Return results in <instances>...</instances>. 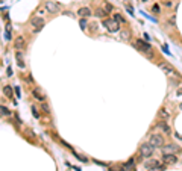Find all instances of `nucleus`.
Instances as JSON below:
<instances>
[{
    "label": "nucleus",
    "instance_id": "nucleus-1",
    "mask_svg": "<svg viewBox=\"0 0 182 171\" xmlns=\"http://www.w3.org/2000/svg\"><path fill=\"white\" fill-rule=\"evenodd\" d=\"M103 26H105L109 32H112V34H115V32L120 30V24H118V21H115L114 18H106V20H103Z\"/></svg>",
    "mask_w": 182,
    "mask_h": 171
},
{
    "label": "nucleus",
    "instance_id": "nucleus-2",
    "mask_svg": "<svg viewBox=\"0 0 182 171\" xmlns=\"http://www.w3.org/2000/svg\"><path fill=\"white\" fill-rule=\"evenodd\" d=\"M46 21L44 18H41V17H34V18H31V26H32V29H34V32H40L43 27H44Z\"/></svg>",
    "mask_w": 182,
    "mask_h": 171
},
{
    "label": "nucleus",
    "instance_id": "nucleus-3",
    "mask_svg": "<svg viewBox=\"0 0 182 171\" xmlns=\"http://www.w3.org/2000/svg\"><path fill=\"white\" fill-rule=\"evenodd\" d=\"M149 142H150L155 148H156V147H162V145H164V136L159 135V133H153V135H150Z\"/></svg>",
    "mask_w": 182,
    "mask_h": 171
},
{
    "label": "nucleus",
    "instance_id": "nucleus-4",
    "mask_svg": "<svg viewBox=\"0 0 182 171\" xmlns=\"http://www.w3.org/2000/svg\"><path fill=\"white\" fill-rule=\"evenodd\" d=\"M153 145L149 142V144H143L141 147H140V155L143 156V158H150L152 156V153H153Z\"/></svg>",
    "mask_w": 182,
    "mask_h": 171
},
{
    "label": "nucleus",
    "instance_id": "nucleus-5",
    "mask_svg": "<svg viewBox=\"0 0 182 171\" xmlns=\"http://www.w3.org/2000/svg\"><path fill=\"white\" fill-rule=\"evenodd\" d=\"M159 68H161V70H162V71H164L167 76H176V74H178V71H176V70H175V68H173L170 64H167V62H164V64H159Z\"/></svg>",
    "mask_w": 182,
    "mask_h": 171
},
{
    "label": "nucleus",
    "instance_id": "nucleus-6",
    "mask_svg": "<svg viewBox=\"0 0 182 171\" xmlns=\"http://www.w3.org/2000/svg\"><path fill=\"white\" fill-rule=\"evenodd\" d=\"M135 44L140 52H143V53H146V55H150V44L149 43H146V41H143V40H136Z\"/></svg>",
    "mask_w": 182,
    "mask_h": 171
},
{
    "label": "nucleus",
    "instance_id": "nucleus-7",
    "mask_svg": "<svg viewBox=\"0 0 182 171\" xmlns=\"http://www.w3.org/2000/svg\"><path fill=\"white\" fill-rule=\"evenodd\" d=\"M162 162L167 164V165H173V164L178 162V158H176V155H173V153H164Z\"/></svg>",
    "mask_w": 182,
    "mask_h": 171
},
{
    "label": "nucleus",
    "instance_id": "nucleus-8",
    "mask_svg": "<svg viewBox=\"0 0 182 171\" xmlns=\"http://www.w3.org/2000/svg\"><path fill=\"white\" fill-rule=\"evenodd\" d=\"M46 11L47 12H50V14H55V12H58L59 11V5L58 3H55V2H50V0H47L46 2Z\"/></svg>",
    "mask_w": 182,
    "mask_h": 171
},
{
    "label": "nucleus",
    "instance_id": "nucleus-9",
    "mask_svg": "<svg viewBox=\"0 0 182 171\" xmlns=\"http://www.w3.org/2000/svg\"><path fill=\"white\" fill-rule=\"evenodd\" d=\"M32 95H34V97H35L38 102H41V103H43V102H46L44 94H43V92H41L38 88H34V89H32Z\"/></svg>",
    "mask_w": 182,
    "mask_h": 171
},
{
    "label": "nucleus",
    "instance_id": "nucleus-10",
    "mask_svg": "<svg viewBox=\"0 0 182 171\" xmlns=\"http://www.w3.org/2000/svg\"><path fill=\"white\" fill-rule=\"evenodd\" d=\"M15 47L18 48V50H23L24 47H26V40H24V37H17V40H15Z\"/></svg>",
    "mask_w": 182,
    "mask_h": 171
},
{
    "label": "nucleus",
    "instance_id": "nucleus-11",
    "mask_svg": "<svg viewBox=\"0 0 182 171\" xmlns=\"http://www.w3.org/2000/svg\"><path fill=\"white\" fill-rule=\"evenodd\" d=\"M156 167H161L158 161H155V159H149V161H146V170L147 171L152 170V168H156Z\"/></svg>",
    "mask_w": 182,
    "mask_h": 171
},
{
    "label": "nucleus",
    "instance_id": "nucleus-12",
    "mask_svg": "<svg viewBox=\"0 0 182 171\" xmlns=\"http://www.w3.org/2000/svg\"><path fill=\"white\" fill-rule=\"evenodd\" d=\"M156 127L159 129V130H162V132H166L167 135H169V133L172 132V130H170V126L167 124V121H159V123L156 124Z\"/></svg>",
    "mask_w": 182,
    "mask_h": 171
},
{
    "label": "nucleus",
    "instance_id": "nucleus-13",
    "mask_svg": "<svg viewBox=\"0 0 182 171\" xmlns=\"http://www.w3.org/2000/svg\"><path fill=\"white\" fill-rule=\"evenodd\" d=\"M78 14H79V17H82V18H87V17H90L91 15V9L90 8H79V11H78Z\"/></svg>",
    "mask_w": 182,
    "mask_h": 171
},
{
    "label": "nucleus",
    "instance_id": "nucleus-14",
    "mask_svg": "<svg viewBox=\"0 0 182 171\" xmlns=\"http://www.w3.org/2000/svg\"><path fill=\"white\" fill-rule=\"evenodd\" d=\"M179 147L178 145H175V144H167V145H164V153H173V151H176Z\"/></svg>",
    "mask_w": 182,
    "mask_h": 171
},
{
    "label": "nucleus",
    "instance_id": "nucleus-15",
    "mask_svg": "<svg viewBox=\"0 0 182 171\" xmlns=\"http://www.w3.org/2000/svg\"><path fill=\"white\" fill-rule=\"evenodd\" d=\"M15 58H17V64H18V67H20V68H24V62H23V55H21V52H17Z\"/></svg>",
    "mask_w": 182,
    "mask_h": 171
},
{
    "label": "nucleus",
    "instance_id": "nucleus-16",
    "mask_svg": "<svg viewBox=\"0 0 182 171\" xmlns=\"http://www.w3.org/2000/svg\"><path fill=\"white\" fill-rule=\"evenodd\" d=\"M123 170L125 171H132L134 170V159H129V162H126L123 165Z\"/></svg>",
    "mask_w": 182,
    "mask_h": 171
},
{
    "label": "nucleus",
    "instance_id": "nucleus-17",
    "mask_svg": "<svg viewBox=\"0 0 182 171\" xmlns=\"http://www.w3.org/2000/svg\"><path fill=\"white\" fill-rule=\"evenodd\" d=\"M3 92H5V95H6V97L12 98V89H11V86H9V85L3 86Z\"/></svg>",
    "mask_w": 182,
    "mask_h": 171
},
{
    "label": "nucleus",
    "instance_id": "nucleus-18",
    "mask_svg": "<svg viewBox=\"0 0 182 171\" xmlns=\"http://www.w3.org/2000/svg\"><path fill=\"white\" fill-rule=\"evenodd\" d=\"M114 20H115V21H118V23H122V24H125V23H126V20H125L120 14H115V15H114Z\"/></svg>",
    "mask_w": 182,
    "mask_h": 171
},
{
    "label": "nucleus",
    "instance_id": "nucleus-19",
    "mask_svg": "<svg viewBox=\"0 0 182 171\" xmlns=\"http://www.w3.org/2000/svg\"><path fill=\"white\" fill-rule=\"evenodd\" d=\"M41 109L44 111V114H50V108H49V105H47V103H44V102L41 103Z\"/></svg>",
    "mask_w": 182,
    "mask_h": 171
},
{
    "label": "nucleus",
    "instance_id": "nucleus-20",
    "mask_svg": "<svg viewBox=\"0 0 182 171\" xmlns=\"http://www.w3.org/2000/svg\"><path fill=\"white\" fill-rule=\"evenodd\" d=\"M96 15H97V17H106L108 12H106V11H102V9H97V11H96Z\"/></svg>",
    "mask_w": 182,
    "mask_h": 171
},
{
    "label": "nucleus",
    "instance_id": "nucleus-21",
    "mask_svg": "<svg viewBox=\"0 0 182 171\" xmlns=\"http://www.w3.org/2000/svg\"><path fill=\"white\" fill-rule=\"evenodd\" d=\"M103 11H106V12H111V11H112V6H111L109 3H106V2H105V3H103Z\"/></svg>",
    "mask_w": 182,
    "mask_h": 171
},
{
    "label": "nucleus",
    "instance_id": "nucleus-22",
    "mask_svg": "<svg viewBox=\"0 0 182 171\" xmlns=\"http://www.w3.org/2000/svg\"><path fill=\"white\" fill-rule=\"evenodd\" d=\"M120 37H122V40H129V34L126 30H122L120 32Z\"/></svg>",
    "mask_w": 182,
    "mask_h": 171
},
{
    "label": "nucleus",
    "instance_id": "nucleus-23",
    "mask_svg": "<svg viewBox=\"0 0 182 171\" xmlns=\"http://www.w3.org/2000/svg\"><path fill=\"white\" fill-rule=\"evenodd\" d=\"M9 114H11V111L6 106H2V115H9Z\"/></svg>",
    "mask_w": 182,
    "mask_h": 171
},
{
    "label": "nucleus",
    "instance_id": "nucleus-24",
    "mask_svg": "<svg viewBox=\"0 0 182 171\" xmlns=\"http://www.w3.org/2000/svg\"><path fill=\"white\" fill-rule=\"evenodd\" d=\"M32 114H34L35 118H40V112H38V109H37L35 106H32Z\"/></svg>",
    "mask_w": 182,
    "mask_h": 171
},
{
    "label": "nucleus",
    "instance_id": "nucleus-25",
    "mask_svg": "<svg viewBox=\"0 0 182 171\" xmlns=\"http://www.w3.org/2000/svg\"><path fill=\"white\" fill-rule=\"evenodd\" d=\"M159 115L164 117V118H169V112H167L166 109H161V111H159Z\"/></svg>",
    "mask_w": 182,
    "mask_h": 171
},
{
    "label": "nucleus",
    "instance_id": "nucleus-26",
    "mask_svg": "<svg viewBox=\"0 0 182 171\" xmlns=\"http://www.w3.org/2000/svg\"><path fill=\"white\" fill-rule=\"evenodd\" d=\"M81 27L82 29H87V20H84V18L81 20Z\"/></svg>",
    "mask_w": 182,
    "mask_h": 171
},
{
    "label": "nucleus",
    "instance_id": "nucleus-27",
    "mask_svg": "<svg viewBox=\"0 0 182 171\" xmlns=\"http://www.w3.org/2000/svg\"><path fill=\"white\" fill-rule=\"evenodd\" d=\"M5 38H6V40H11V30H9V29L5 32Z\"/></svg>",
    "mask_w": 182,
    "mask_h": 171
},
{
    "label": "nucleus",
    "instance_id": "nucleus-28",
    "mask_svg": "<svg viewBox=\"0 0 182 171\" xmlns=\"http://www.w3.org/2000/svg\"><path fill=\"white\" fill-rule=\"evenodd\" d=\"M176 94H178L179 97H182V86H181V88H178V89H176Z\"/></svg>",
    "mask_w": 182,
    "mask_h": 171
},
{
    "label": "nucleus",
    "instance_id": "nucleus-29",
    "mask_svg": "<svg viewBox=\"0 0 182 171\" xmlns=\"http://www.w3.org/2000/svg\"><path fill=\"white\" fill-rule=\"evenodd\" d=\"M149 171H162V167H156V168H152V170Z\"/></svg>",
    "mask_w": 182,
    "mask_h": 171
},
{
    "label": "nucleus",
    "instance_id": "nucleus-30",
    "mask_svg": "<svg viewBox=\"0 0 182 171\" xmlns=\"http://www.w3.org/2000/svg\"><path fill=\"white\" fill-rule=\"evenodd\" d=\"M179 108H181V109H182V103H181V105H179Z\"/></svg>",
    "mask_w": 182,
    "mask_h": 171
}]
</instances>
